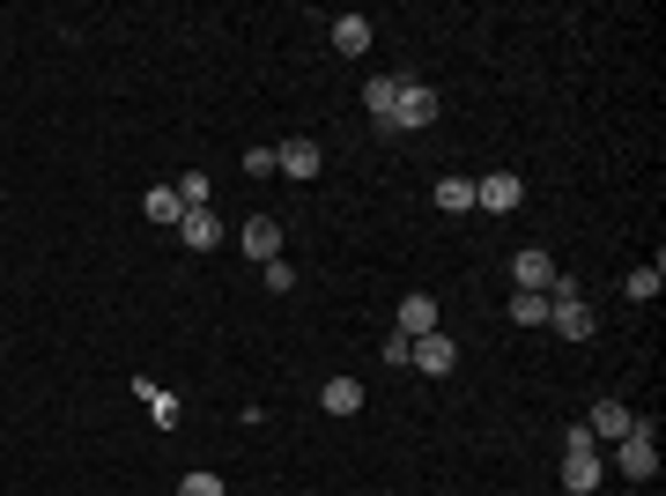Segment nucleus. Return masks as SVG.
Returning <instances> with one entry per match:
<instances>
[{
  "instance_id": "21",
  "label": "nucleus",
  "mask_w": 666,
  "mask_h": 496,
  "mask_svg": "<svg viewBox=\"0 0 666 496\" xmlns=\"http://www.w3.org/2000/svg\"><path fill=\"white\" fill-rule=\"evenodd\" d=\"M178 200H186V208H208V178L186 171V178H178Z\"/></svg>"
},
{
  "instance_id": "11",
  "label": "nucleus",
  "mask_w": 666,
  "mask_h": 496,
  "mask_svg": "<svg viewBox=\"0 0 666 496\" xmlns=\"http://www.w3.org/2000/svg\"><path fill=\"white\" fill-rule=\"evenodd\" d=\"M563 489L570 496H592V489H600V460H592V452H563Z\"/></svg>"
},
{
  "instance_id": "4",
  "label": "nucleus",
  "mask_w": 666,
  "mask_h": 496,
  "mask_svg": "<svg viewBox=\"0 0 666 496\" xmlns=\"http://www.w3.org/2000/svg\"><path fill=\"white\" fill-rule=\"evenodd\" d=\"M518 200H526V178L518 171H489L482 186H474V208H489V215H511Z\"/></svg>"
},
{
  "instance_id": "1",
  "label": "nucleus",
  "mask_w": 666,
  "mask_h": 496,
  "mask_svg": "<svg viewBox=\"0 0 666 496\" xmlns=\"http://www.w3.org/2000/svg\"><path fill=\"white\" fill-rule=\"evenodd\" d=\"M437 112H444V97L430 89V82H415V75H400V97H393V119L378 126L385 141H400V134H422V126H437Z\"/></svg>"
},
{
  "instance_id": "7",
  "label": "nucleus",
  "mask_w": 666,
  "mask_h": 496,
  "mask_svg": "<svg viewBox=\"0 0 666 496\" xmlns=\"http://www.w3.org/2000/svg\"><path fill=\"white\" fill-rule=\"evenodd\" d=\"M178 238H186V252H215L222 245L215 208H186V215H178Z\"/></svg>"
},
{
  "instance_id": "6",
  "label": "nucleus",
  "mask_w": 666,
  "mask_h": 496,
  "mask_svg": "<svg viewBox=\"0 0 666 496\" xmlns=\"http://www.w3.org/2000/svg\"><path fill=\"white\" fill-rule=\"evenodd\" d=\"M393 319H400V341H422V334H437V297H422L415 289V297H400Z\"/></svg>"
},
{
  "instance_id": "12",
  "label": "nucleus",
  "mask_w": 666,
  "mask_h": 496,
  "mask_svg": "<svg viewBox=\"0 0 666 496\" xmlns=\"http://www.w3.org/2000/svg\"><path fill=\"white\" fill-rule=\"evenodd\" d=\"M334 52H348V60H363L370 52V23L363 15H334Z\"/></svg>"
},
{
  "instance_id": "10",
  "label": "nucleus",
  "mask_w": 666,
  "mask_h": 496,
  "mask_svg": "<svg viewBox=\"0 0 666 496\" xmlns=\"http://www.w3.org/2000/svg\"><path fill=\"white\" fill-rule=\"evenodd\" d=\"M319 408H326V415H356V408H363V378H326Z\"/></svg>"
},
{
  "instance_id": "2",
  "label": "nucleus",
  "mask_w": 666,
  "mask_h": 496,
  "mask_svg": "<svg viewBox=\"0 0 666 496\" xmlns=\"http://www.w3.org/2000/svg\"><path fill=\"white\" fill-rule=\"evenodd\" d=\"M622 474H630V482H652V474H659V445H652V422H630V437H622Z\"/></svg>"
},
{
  "instance_id": "20",
  "label": "nucleus",
  "mask_w": 666,
  "mask_h": 496,
  "mask_svg": "<svg viewBox=\"0 0 666 496\" xmlns=\"http://www.w3.org/2000/svg\"><path fill=\"white\" fill-rule=\"evenodd\" d=\"M178 496H230V489H222V474L200 467V474H186V482H178Z\"/></svg>"
},
{
  "instance_id": "8",
  "label": "nucleus",
  "mask_w": 666,
  "mask_h": 496,
  "mask_svg": "<svg viewBox=\"0 0 666 496\" xmlns=\"http://www.w3.org/2000/svg\"><path fill=\"white\" fill-rule=\"evenodd\" d=\"M237 245H245V260H274V252H282V223H274V215H252V223L237 230Z\"/></svg>"
},
{
  "instance_id": "3",
  "label": "nucleus",
  "mask_w": 666,
  "mask_h": 496,
  "mask_svg": "<svg viewBox=\"0 0 666 496\" xmlns=\"http://www.w3.org/2000/svg\"><path fill=\"white\" fill-rule=\"evenodd\" d=\"M556 274H563V267H556V260H548L541 245L511 252V282H518V289H533V297H548V289H556Z\"/></svg>"
},
{
  "instance_id": "19",
  "label": "nucleus",
  "mask_w": 666,
  "mask_h": 496,
  "mask_svg": "<svg viewBox=\"0 0 666 496\" xmlns=\"http://www.w3.org/2000/svg\"><path fill=\"white\" fill-rule=\"evenodd\" d=\"M511 319H518V326H548V297L518 289V297H511Z\"/></svg>"
},
{
  "instance_id": "9",
  "label": "nucleus",
  "mask_w": 666,
  "mask_h": 496,
  "mask_svg": "<svg viewBox=\"0 0 666 496\" xmlns=\"http://www.w3.org/2000/svg\"><path fill=\"white\" fill-rule=\"evenodd\" d=\"M319 141H282V149H274V171H289V178H319Z\"/></svg>"
},
{
  "instance_id": "14",
  "label": "nucleus",
  "mask_w": 666,
  "mask_h": 496,
  "mask_svg": "<svg viewBox=\"0 0 666 496\" xmlns=\"http://www.w3.org/2000/svg\"><path fill=\"white\" fill-rule=\"evenodd\" d=\"M141 208H148V223H178V215H186L178 186H148V193H141Z\"/></svg>"
},
{
  "instance_id": "15",
  "label": "nucleus",
  "mask_w": 666,
  "mask_h": 496,
  "mask_svg": "<svg viewBox=\"0 0 666 496\" xmlns=\"http://www.w3.org/2000/svg\"><path fill=\"white\" fill-rule=\"evenodd\" d=\"M393 97H400V75H378V82H363V104H370V119H378V126L393 119Z\"/></svg>"
},
{
  "instance_id": "5",
  "label": "nucleus",
  "mask_w": 666,
  "mask_h": 496,
  "mask_svg": "<svg viewBox=\"0 0 666 496\" xmlns=\"http://www.w3.org/2000/svg\"><path fill=\"white\" fill-rule=\"evenodd\" d=\"M408 363H415L422 378H444L459 363V348H452V334H422V341H408Z\"/></svg>"
},
{
  "instance_id": "18",
  "label": "nucleus",
  "mask_w": 666,
  "mask_h": 496,
  "mask_svg": "<svg viewBox=\"0 0 666 496\" xmlns=\"http://www.w3.org/2000/svg\"><path fill=\"white\" fill-rule=\"evenodd\" d=\"M622 289H630V304H652V297H659V289H666V267H659V260H652V267H637V274H630V282H622Z\"/></svg>"
},
{
  "instance_id": "16",
  "label": "nucleus",
  "mask_w": 666,
  "mask_h": 496,
  "mask_svg": "<svg viewBox=\"0 0 666 496\" xmlns=\"http://www.w3.org/2000/svg\"><path fill=\"white\" fill-rule=\"evenodd\" d=\"M444 208V215H474V186L467 178H437V193H430Z\"/></svg>"
},
{
  "instance_id": "13",
  "label": "nucleus",
  "mask_w": 666,
  "mask_h": 496,
  "mask_svg": "<svg viewBox=\"0 0 666 496\" xmlns=\"http://www.w3.org/2000/svg\"><path fill=\"white\" fill-rule=\"evenodd\" d=\"M630 422H637V415H630L622 400H600V408H592V422H585V430H592V437H630Z\"/></svg>"
},
{
  "instance_id": "22",
  "label": "nucleus",
  "mask_w": 666,
  "mask_h": 496,
  "mask_svg": "<svg viewBox=\"0 0 666 496\" xmlns=\"http://www.w3.org/2000/svg\"><path fill=\"white\" fill-rule=\"evenodd\" d=\"M267 289H274V297H289V289H296V267H289V260H267Z\"/></svg>"
},
{
  "instance_id": "17",
  "label": "nucleus",
  "mask_w": 666,
  "mask_h": 496,
  "mask_svg": "<svg viewBox=\"0 0 666 496\" xmlns=\"http://www.w3.org/2000/svg\"><path fill=\"white\" fill-rule=\"evenodd\" d=\"M134 393H141V400H148V415L163 422V430H178V400H171V393H163V386H156V378H134Z\"/></svg>"
}]
</instances>
